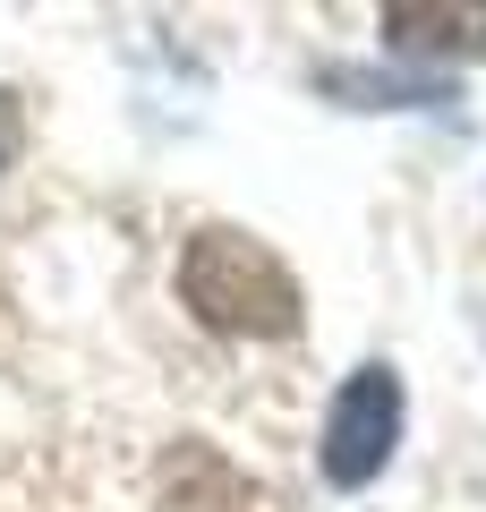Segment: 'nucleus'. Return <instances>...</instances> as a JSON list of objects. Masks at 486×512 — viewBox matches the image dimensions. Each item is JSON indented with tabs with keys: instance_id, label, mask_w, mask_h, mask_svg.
<instances>
[{
	"instance_id": "nucleus-1",
	"label": "nucleus",
	"mask_w": 486,
	"mask_h": 512,
	"mask_svg": "<svg viewBox=\"0 0 486 512\" xmlns=\"http://www.w3.org/2000/svg\"><path fill=\"white\" fill-rule=\"evenodd\" d=\"M180 308L222 342H290L299 333V282L265 239L205 222L180 248Z\"/></svg>"
},
{
	"instance_id": "nucleus-2",
	"label": "nucleus",
	"mask_w": 486,
	"mask_h": 512,
	"mask_svg": "<svg viewBox=\"0 0 486 512\" xmlns=\"http://www.w3.org/2000/svg\"><path fill=\"white\" fill-rule=\"evenodd\" d=\"M393 436H401V376L393 367H359V376L333 393V419H324V478L333 487H367V478L393 461Z\"/></svg>"
},
{
	"instance_id": "nucleus-3",
	"label": "nucleus",
	"mask_w": 486,
	"mask_h": 512,
	"mask_svg": "<svg viewBox=\"0 0 486 512\" xmlns=\"http://www.w3.org/2000/svg\"><path fill=\"white\" fill-rule=\"evenodd\" d=\"M384 43L393 52H478L486 43V0H469V9H444V0H393L384 9Z\"/></svg>"
},
{
	"instance_id": "nucleus-4",
	"label": "nucleus",
	"mask_w": 486,
	"mask_h": 512,
	"mask_svg": "<svg viewBox=\"0 0 486 512\" xmlns=\"http://www.w3.org/2000/svg\"><path fill=\"white\" fill-rule=\"evenodd\" d=\"M9 154H18V103L0 94V171H9Z\"/></svg>"
}]
</instances>
